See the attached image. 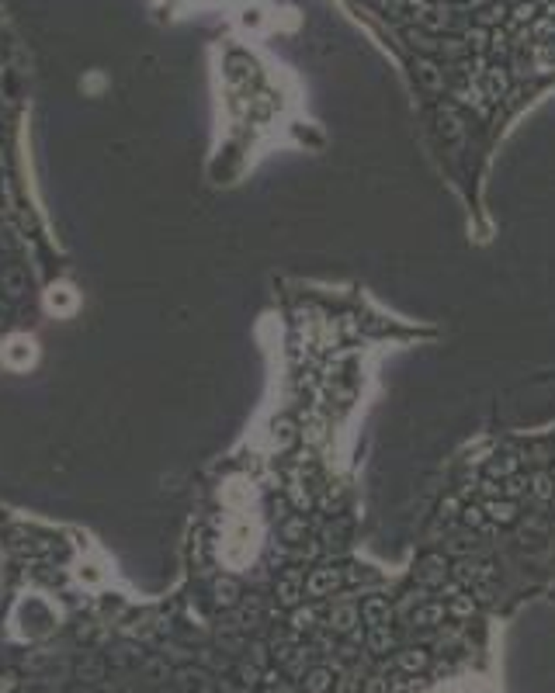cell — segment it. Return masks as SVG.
Returning <instances> with one entry per match:
<instances>
[{"label":"cell","mask_w":555,"mask_h":693,"mask_svg":"<svg viewBox=\"0 0 555 693\" xmlns=\"http://www.w3.org/2000/svg\"><path fill=\"white\" fill-rule=\"evenodd\" d=\"M368 649H372L375 655L392 652V631H389V624H379V627H372V634H368Z\"/></svg>","instance_id":"obj_10"},{"label":"cell","mask_w":555,"mask_h":693,"mask_svg":"<svg viewBox=\"0 0 555 693\" xmlns=\"http://www.w3.org/2000/svg\"><path fill=\"white\" fill-rule=\"evenodd\" d=\"M517 468H520V458H517V450H496V454H493V461H489V468H486V475L504 482V479L517 475Z\"/></svg>","instance_id":"obj_2"},{"label":"cell","mask_w":555,"mask_h":693,"mask_svg":"<svg viewBox=\"0 0 555 693\" xmlns=\"http://www.w3.org/2000/svg\"><path fill=\"white\" fill-rule=\"evenodd\" d=\"M337 582H341V575H337V572L323 569V572H316V575L309 579V593H312V596H319V593H327V589H330V586H337Z\"/></svg>","instance_id":"obj_13"},{"label":"cell","mask_w":555,"mask_h":693,"mask_svg":"<svg viewBox=\"0 0 555 693\" xmlns=\"http://www.w3.org/2000/svg\"><path fill=\"white\" fill-rule=\"evenodd\" d=\"M361 613H365V624H372V627L389 624V617H392L389 600H382V596H368V600H365V607H361Z\"/></svg>","instance_id":"obj_5"},{"label":"cell","mask_w":555,"mask_h":693,"mask_svg":"<svg viewBox=\"0 0 555 693\" xmlns=\"http://www.w3.org/2000/svg\"><path fill=\"white\" fill-rule=\"evenodd\" d=\"M299 582H302L299 572H288V575L281 579V603H295V600H299Z\"/></svg>","instance_id":"obj_14"},{"label":"cell","mask_w":555,"mask_h":693,"mask_svg":"<svg viewBox=\"0 0 555 693\" xmlns=\"http://www.w3.org/2000/svg\"><path fill=\"white\" fill-rule=\"evenodd\" d=\"M527 489H531V496H535L538 503H552V496H555L552 472H535V475L527 479Z\"/></svg>","instance_id":"obj_6"},{"label":"cell","mask_w":555,"mask_h":693,"mask_svg":"<svg viewBox=\"0 0 555 693\" xmlns=\"http://www.w3.org/2000/svg\"><path fill=\"white\" fill-rule=\"evenodd\" d=\"M337 693H354V673H347L343 676V683H341V690Z\"/></svg>","instance_id":"obj_18"},{"label":"cell","mask_w":555,"mask_h":693,"mask_svg":"<svg viewBox=\"0 0 555 693\" xmlns=\"http://www.w3.org/2000/svg\"><path fill=\"white\" fill-rule=\"evenodd\" d=\"M462 524H469V527L479 530V534H493V527H496V524L486 517L482 506H465V510H462Z\"/></svg>","instance_id":"obj_8"},{"label":"cell","mask_w":555,"mask_h":693,"mask_svg":"<svg viewBox=\"0 0 555 693\" xmlns=\"http://www.w3.org/2000/svg\"><path fill=\"white\" fill-rule=\"evenodd\" d=\"M271 693H288V690H285V687H274V690H271Z\"/></svg>","instance_id":"obj_19"},{"label":"cell","mask_w":555,"mask_h":693,"mask_svg":"<svg viewBox=\"0 0 555 693\" xmlns=\"http://www.w3.org/2000/svg\"><path fill=\"white\" fill-rule=\"evenodd\" d=\"M354 624H358V611H354L350 603H341L337 611L330 613V627H334V631H350Z\"/></svg>","instance_id":"obj_11"},{"label":"cell","mask_w":555,"mask_h":693,"mask_svg":"<svg viewBox=\"0 0 555 693\" xmlns=\"http://www.w3.org/2000/svg\"><path fill=\"white\" fill-rule=\"evenodd\" d=\"M455 579H458V586L493 582V565H486V562H458L455 565Z\"/></svg>","instance_id":"obj_1"},{"label":"cell","mask_w":555,"mask_h":693,"mask_svg":"<svg viewBox=\"0 0 555 693\" xmlns=\"http://www.w3.org/2000/svg\"><path fill=\"white\" fill-rule=\"evenodd\" d=\"M482 510H486V517H489L493 524H513V517H517V503H513V499H504V496H489V499L482 503Z\"/></svg>","instance_id":"obj_3"},{"label":"cell","mask_w":555,"mask_h":693,"mask_svg":"<svg viewBox=\"0 0 555 693\" xmlns=\"http://www.w3.org/2000/svg\"><path fill=\"white\" fill-rule=\"evenodd\" d=\"M396 662H399V669H403V673H424V669H427V662H430V655L424 652V649H410V652L399 655Z\"/></svg>","instance_id":"obj_9"},{"label":"cell","mask_w":555,"mask_h":693,"mask_svg":"<svg viewBox=\"0 0 555 693\" xmlns=\"http://www.w3.org/2000/svg\"><path fill=\"white\" fill-rule=\"evenodd\" d=\"M334 687V676L327 673V669H312L309 676H305V683H302V690L305 693H327Z\"/></svg>","instance_id":"obj_12"},{"label":"cell","mask_w":555,"mask_h":693,"mask_svg":"<svg viewBox=\"0 0 555 693\" xmlns=\"http://www.w3.org/2000/svg\"><path fill=\"white\" fill-rule=\"evenodd\" d=\"M472 611H475L472 596H469V593H458V600L451 603V613H455V617H465V613H472Z\"/></svg>","instance_id":"obj_15"},{"label":"cell","mask_w":555,"mask_h":693,"mask_svg":"<svg viewBox=\"0 0 555 693\" xmlns=\"http://www.w3.org/2000/svg\"><path fill=\"white\" fill-rule=\"evenodd\" d=\"M458 503H462V499H448V503L441 506V520H451V517H455V510H458Z\"/></svg>","instance_id":"obj_16"},{"label":"cell","mask_w":555,"mask_h":693,"mask_svg":"<svg viewBox=\"0 0 555 693\" xmlns=\"http://www.w3.org/2000/svg\"><path fill=\"white\" fill-rule=\"evenodd\" d=\"M444 613H448L444 603H427V607H417V611L410 613V620H413L417 627H434V624L444 620Z\"/></svg>","instance_id":"obj_7"},{"label":"cell","mask_w":555,"mask_h":693,"mask_svg":"<svg viewBox=\"0 0 555 693\" xmlns=\"http://www.w3.org/2000/svg\"><path fill=\"white\" fill-rule=\"evenodd\" d=\"M444 572H448V562L441 555H427L420 562V586H444Z\"/></svg>","instance_id":"obj_4"},{"label":"cell","mask_w":555,"mask_h":693,"mask_svg":"<svg viewBox=\"0 0 555 693\" xmlns=\"http://www.w3.org/2000/svg\"><path fill=\"white\" fill-rule=\"evenodd\" d=\"M368 693H389V683H385V676H375V680L368 683Z\"/></svg>","instance_id":"obj_17"}]
</instances>
